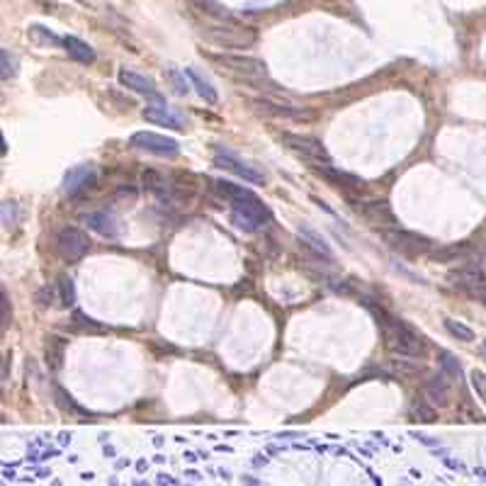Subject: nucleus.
I'll use <instances>...</instances> for the list:
<instances>
[{
    "label": "nucleus",
    "instance_id": "obj_1",
    "mask_svg": "<svg viewBox=\"0 0 486 486\" xmlns=\"http://www.w3.org/2000/svg\"><path fill=\"white\" fill-rule=\"evenodd\" d=\"M214 190L232 204V222L241 232H258L270 219V212L253 193H248L241 185H234L229 180H214Z\"/></svg>",
    "mask_w": 486,
    "mask_h": 486
},
{
    "label": "nucleus",
    "instance_id": "obj_2",
    "mask_svg": "<svg viewBox=\"0 0 486 486\" xmlns=\"http://www.w3.org/2000/svg\"><path fill=\"white\" fill-rule=\"evenodd\" d=\"M382 333H384V346L394 357L404 360H419L426 355V341L421 333H416L411 326H406L401 318H394L389 314H382Z\"/></svg>",
    "mask_w": 486,
    "mask_h": 486
},
{
    "label": "nucleus",
    "instance_id": "obj_3",
    "mask_svg": "<svg viewBox=\"0 0 486 486\" xmlns=\"http://www.w3.org/2000/svg\"><path fill=\"white\" fill-rule=\"evenodd\" d=\"M204 39L222 49H248L258 42V32L253 27H243L238 22H217V24H207L202 29Z\"/></svg>",
    "mask_w": 486,
    "mask_h": 486
},
{
    "label": "nucleus",
    "instance_id": "obj_4",
    "mask_svg": "<svg viewBox=\"0 0 486 486\" xmlns=\"http://www.w3.org/2000/svg\"><path fill=\"white\" fill-rule=\"evenodd\" d=\"M209 61L219 63L222 68H227L229 73H234V76L243 78V81H263V78H268V66H265V61H260V58L255 56H238V54H207Z\"/></svg>",
    "mask_w": 486,
    "mask_h": 486
},
{
    "label": "nucleus",
    "instance_id": "obj_5",
    "mask_svg": "<svg viewBox=\"0 0 486 486\" xmlns=\"http://www.w3.org/2000/svg\"><path fill=\"white\" fill-rule=\"evenodd\" d=\"M280 141H282L284 146H287L289 151H294L297 156H302V159L311 161V163H318V165H328L331 163V159H328V151L326 146L321 144L318 139H314V136H302V134H280Z\"/></svg>",
    "mask_w": 486,
    "mask_h": 486
},
{
    "label": "nucleus",
    "instance_id": "obj_6",
    "mask_svg": "<svg viewBox=\"0 0 486 486\" xmlns=\"http://www.w3.org/2000/svg\"><path fill=\"white\" fill-rule=\"evenodd\" d=\"M384 241L396 250V253L406 255V258H419V255H428L430 243L426 236L414 232H404V229H394V232H384Z\"/></svg>",
    "mask_w": 486,
    "mask_h": 486
},
{
    "label": "nucleus",
    "instance_id": "obj_7",
    "mask_svg": "<svg viewBox=\"0 0 486 486\" xmlns=\"http://www.w3.org/2000/svg\"><path fill=\"white\" fill-rule=\"evenodd\" d=\"M131 146L144 151V154L161 156V159H175L180 151L175 139L163 134H154V131H136V134H131Z\"/></svg>",
    "mask_w": 486,
    "mask_h": 486
},
{
    "label": "nucleus",
    "instance_id": "obj_8",
    "mask_svg": "<svg viewBox=\"0 0 486 486\" xmlns=\"http://www.w3.org/2000/svg\"><path fill=\"white\" fill-rule=\"evenodd\" d=\"M56 248L66 260H78L90 250V238H88V234H83L81 229L66 227L58 232Z\"/></svg>",
    "mask_w": 486,
    "mask_h": 486
},
{
    "label": "nucleus",
    "instance_id": "obj_9",
    "mask_svg": "<svg viewBox=\"0 0 486 486\" xmlns=\"http://www.w3.org/2000/svg\"><path fill=\"white\" fill-rule=\"evenodd\" d=\"M253 107L265 117H275V120H297V122H314L316 115L309 110H302V107H292V105H282V102L275 100H253Z\"/></svg>",
    "mask_w": 486,
    "mask_h": 486
},
{
    "label": "nucleus",
    "instance_id": "obj_10",
    "mask_svg": "<svg viewBox=\"0 0 486 486\" xmlns=\"http://www.w3.org/2000/svg\"><path fill=\"white\" fill-rule=\"evenodd\" d=\"M357 212H360L362 219L375 229H382V232H394V229H399V222H396L394 212H391V207L387 202H362L360 207H357Z\"/></svg>",
    "mask_w": 486,
    "mask_h": 486
},
{
    "label": "nucleus",
    "instance_id": "obj_11",
    "mask_svg": "<svg viewBox=\"0 0 486 486\" xmlns=\"http://www.w3.org/2000/svg\"><path fill=\"white\" fill-rule=\"evenodd\" d=\"M90 185H95V170H92V165H78V168L68 170L66 178H63V193L78 195L90 188Z\"/></svg>",
    "mask_w": 486,
    "mask_h": 486
},
{
    "label": "nucleus",
    "instance_id": "obj_12",
    "mask_svg": "<svg viewBox=\"0 0 486 486\" xmlns=\"http://www.w3.org/2000/svg\"><path fill=\"white\" fill-rule=\"evenodd\" d=\"M117 78H120V83L124 88H129V90H134V92H139V95H146V97H151V100H163L161 97V92L156 90V86L149 81V78H144V76H139V73H134V71H127V68H122L120 73H117Z\"/></svg>",
    "mask_w": 486,
    "mask_h": 486
},
{
    "label": "nucleus",
    "instance_id": "obj_13",
    "mask_svg": "<svg viewBox=\"0 0 486 486\" xmlns=\"http://www.w3.org/2000/svg\"><path fill=\"white\" fill-rule=\"evenodd\" d=\"M214 165H217V168L229 170V173H234V175H238V178L248 180V183H255V185L265 183L263 173H258L255 168H250V165L241 163V161L234 159V156H227V154H224V156H217V159H214Z\"/></svg>",
    "mask_w": 486,
    "mask_h": 486
},
{
    "label": "nucleus",
    "instance_id": "obj_14",
    "mask_svg": "<svg viewBox=\"0 0 486 486\" xmlns=\"http://www.w3.org/2000/svg\"><path fill=\"white\" fill-rule=\"evenodd\" d=\"M426 399L433 406H448L450 404V380L445 372L435 375L433 380L426 384Z\"/></svg>",
    "mask_w": 486,
    "mask_h": 486
},
{
    "label": "nucleus",
    "instance_id": "obj_15",
    "mask_svg": "<svg viewBox=\"0 0 486 486\" xmlns=\"http://www.w3.org/2000/svg\"><path fill=\"white\" fill-rule=\"evenodd\" d=\"M472 253V245L469 243H450V245H440V248L430 250V260L435 263H457V260L469 258Z\"/></svg>",
    "mask_w": 486,
    "mask_h": 486
},
{
    "label": "nucleus",
    "instance_id": "obj_16",
    "mask_svg": "<svg viewBox=\"0 0 486 486\" xmlns=\"http://www.w3.org/2000/svg\"><path fill=\"white\" fill-rule=\"evenodd\" d=\"M316 173H318V175H323V178H326L331 185H338V188H346V190H350V188H360V180L353 178V175L338 173V170L333 168L331 163H328V165H321V168H316Z\"/></svg>",
    "mask_w": 486,
    "mask_h": 486
},
{
    "label": "nucleus",
    "instance_id": "obj_17",
    "mask_svg": "<svg viewBox=\"0 0 486 486\" xmlns=\"http://www.w3.org/2000/svg\"><path fill=\"white\" fill-rule=\"evenodd\" d=\"M63 47H66V51L71 54L73 58H78V61H83V63L95 61V51H92L86 42H81L78 37H63Z\"/></svg>",
    "mask_w": 486,
    "mask_h": 486
},
{
    "label": "nucleus",
    "instance_id": "obj_18",
    "mask_svg": "<svg viewBox=\"0 0 486 486\" xmlns=\"http://www.w3.org/2000/svg\"><path fill=\"white\" fill-rule=\"evenodd\" d=\"M144 120L156 122V124H163V127H170V129H183V127H180L178 117L170 115L165 107H146V110H144Z\"/></svg>",
    "mask_w": 486,
    "mask_h": 486
},
{
    "label": "nucleus",
    "instance_id": "obj_19",
    "mask_svg": "<svg viewBox=\"0 0 486 486\" xmlns=\"http://www.w3.org/2000/svg\"><path fill=\"white\" fill-rule=\"evenodd\" d=\"M86 224L90 229H95L97 234H102V236H117V227H115V222H112L107 214H102V212H92V214H88L86 217Z\"/></svg>",
    "mask_w": 486,
    "mask_h": 486
},
{
    "label": "nucleus",
    "instance_id": "obj_20",
    "mask_svg": "<svg viewBox=\"0 0 486 486\" xmlns=\"http://www.w3.org/2000/svg\"><path fill=\"white\" fill-rule=\"evenodd\" d=\"M185 76H188L190 78V83H193V86H195V90H197V95L200 97H202V100L204 102H212V105H214V102H217L219 100V95H217V90H214V88L212 86H209V83L207 81H202V78H200L197 76V73H195L193 71V68H185Z\"/></svg>",
    "mask_w": 486,
    "mask_h": 486
},
{
    "label": "nucleus",
    "instance_id": "obj_21",
    "mask_svg": "<svg viewBox=\"0 0 486 486\" xmlns=\"http://www.w3.org/2000/svg\"><path fill=\"white\" fill-rule=\"evenodd\" d=\"M411 414H414L416 421H423V423H433L438 419L433 404H428V399H416L414 406H411Z\"/></svg>",
    "mask_w": 486,
    "mask_h": 486
},
{
    "label": "nucleus",
    "instance_id": "obj_22",
    "mask_svg": "<svg viewBox=\"0 0 486 486\" xmlns=\"http://www.w3.org/2000/svg\"><path fill=\"white\" fill-rule=\"evenodd\" d=\"M195 5H197L200 10H202L204 15H212V17H217L219 22H232V15L227 13V8H222L219 3H214V0H195Z\"/></svg>",
    "mask_w": 486,
    "mask_h": 486
},
{
    "label": "nucleus",
    "instance_id": "obj_23",
    "mask_svg": "<svg viewBox=\"0 0 486 486\" xmlns=\"http://www.w3.org/2000/svg\"><path fill=\"white\" fill-rule=\"evenodd\" d=\"M445 328H448L450 336L457 338V341H472V338H474L472 328L464 326L462 321H455V318H445Z\"/></svg>",
    "mask_w": 486,
    "mask_h": 486
},
{
    "label": "nucleus",
    "instance_id": "obj_24",
    "mask_svg": "<svg viewBox=\"0 0 486 486\" xmlns=\"http://www.w3.org/2000/svg\"><path fill=\"white\" fill-rule=\"evenodd\" d=\"M29 37H32L37 44H51V47H56V44H63V39H58L56 34H51L49 29L39 27V24H32V27H29Z\"/></svg>",
    "mask_w": 486,
    "mask_h": 486
},
{
    "label": "nucleus",
    "instance_id": "obj_25",
    "mask_svg": "<svg viewBox=\"0 0 486 486\" xmlns=\"http://www.w3.org/2000/svg\"><path fill=\"white\" fill-rule=\"evenodd\" d=\"M51 357V367H61V357H63V343L61 338H49L47 343V360Z\"/></svg>",
    "mask_w": 486,
    "mask_h": 486
},
{
    "label": "nucleus",
    "instance_id": "obj_26",
    "mask_svg": "<svg viewBox=\"0 0 486 486\" xmlns=\"http://www.w3.org/2000/svg\"><path fill=\"white\" fill-rule=\"evenodd\" d=\"M58 289H61V304H63V307H71V304L76 302V289H73V280L63 275V277L58 280Z\"/></svg>",
    "mask_w": 486,
    "mask_h": 486
},
{
    "label": "nucleus",
    "instance_id": "obj_27",
    "mask_svg": "<svg viewBox=\"0 0 486 486\" xmlns=\"http://www.w3.org/2000/svg\"><path fill=\"white\" fill-rule=\"evenodd\" d=\"M469 380H472V387H474V391L479 394V399L486 401V372L472 370V372H469Z\"/></svg>",
    "mask_w": 486,
    "mask_h": 486
},
{
    "label": "nucleus",
    "instance_id": "obj_28",
    "mask_svg": "<svg viewBox=\"0 0 486 486\" xmlns=\"http://www.w3.org/2000/svg\"><path fill=\"white\" fill-rule=\"evenodd\" d=\"M450 280H453V284H460V287H464V284H477V280H479V275H477V270H462V273H455V275H450Z\"/></svg>",
    "mask_w": 486,
    "mask_h": 486
},
{
    "label": "nucleus",
    "instance_id": "obj_29",
    "mask_svg": "<svg viewBox=\"0 0 486 486\" xmlns=\"http://www.w3.org/2000/svg\"><path fill=\"white\" fill-rule=\"evenodd\" d=\"M0 61H3V81H8V78L15 76V58L10 56L8 49H3V51H0Z\"/></svg>",
    "mask_w": 486,
    "mask_h": 486
},
{
    "label": "nucleus",
    "instance_id": "obj_30",
    "mask_svg": "<svg viewBox=\"0 0 486 486\" xmlns=\"http://www.w3.org/2000/svg\"><path fill=\"white\" fill-rule=\"evenodd\" d=\"M10 318H13V311H10V299H8V292H3V302H0V328H8L10 326Z\"/></svg>",
    "mask_w": 486,
    "mask_h": 486
},
{
    "label": "nucleus",
    "instance_id": "obj_31",
    "mask_svg": "<svg viewBox=\"0 0 486 486\" xmlns=\"http://www.w3.org/2000/svg\"><path fill=\"white\" fill-rule=\"evenodd\" d=\"M443 372L445 375H460V365L450 353H443Z\"/></svg>",
    "mask_w": 486,
    "mask_h": 486
},
{
    "label": "nucleus",
    "instance_id": "obj_32",
    "mask_svg": "<svg viewBox=\"0 0 486 486\" xmlns=\"http://www.w3.org/2000/svg\"><path fill=\"white\" fill-rule=\"evenodd\" d=\"M37 299H39V304H42V307H49V304H51V292H49V287H44L42 292L37 294Z\"/></svg>",
    "mask_w": 486,
    "mask_h": 486
},
{
    "label": "nucleus",
    "instance_id": "obj_33",
    "mask_svg": "<svg viewBox=\"0 0 486 486\" xmlns=\"http://www.w3.org/2000/svg\"><path fill=\"white\" fill-rule=\"evenodd\" d=\"M170 78H173V81H178V73H170ZM178 92H188V86L178 83Z\"/></svg>",
    "mask_w": 486,
    "mask_h": 486
},
{
    "label": "nucleus",
    "instance_id": "obj_34",
    "mask_svg": "<svg viewBox=\"0 0 486 486\" xmlns=\"http://www.w3.org/2000/svg\"><path fill=\"white\" fill-rule=\"evenodd\" d=\"M8 360H10V357L5 355V360H3V380H8Z\"/></svg>",
    "mask_w": 486,
    "mask_h": 486
},
{
    "label": "nucleus",
    "instance_id": "obj_35",
    "mask_svg": "<svg viewBox=\"0 0 486 486\" xmlns=\"http://www.w3.org/2000/svg\"><path fill=\"white\" fill-rule=\"evenodd\" d=\"M479 297H482V302H484V307H486V289H484L482 294H479Z\"/></svg>",
    "mask_w": 486,
    "mask_h": 486
},
{
    "label": "nucleus",
    "instance_id": "obj_36",
    "mask_svg": "<svg viewBox=\"0 0 486 486\" xmlns=\"http://www.w3.org/2000/svg\"><path fill=\"white\" fill-rule=\"evenodd\" d=\"M484 357H486V341H484Z\"/></svg>",
    "mask_w": 486,
    "mask_h": 486
}]
</instances>
